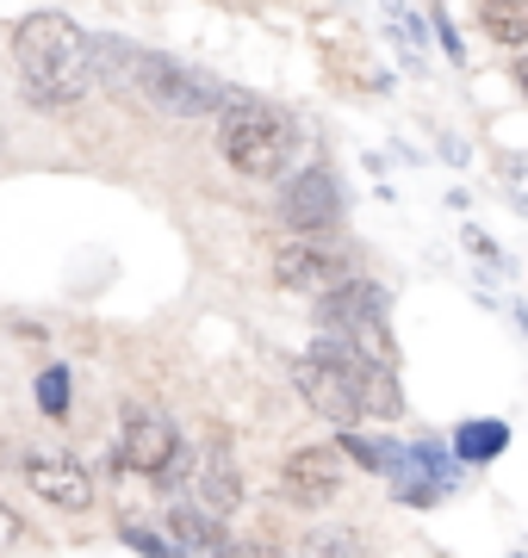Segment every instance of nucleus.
<instances>
[{
  "instance_id": "nucleus-1",
  "label": "nucleus",
  "mask_w": 528,
  "mask_h": 558,
  "mask_svg": "<svg viewBox=\"0 0 528 558\" xmlns=\"http://www.w3.org/2000/svg\"><path fill=\"white\" fill-rule=\"evenodd\" d=\"M94 62H100V75L112 87H137L149 106H163L168 119H212V112H230V106L243 100L237 87H224V81L200 75V69H187L175 57H156V50H131L119 38H94Z\"/></svg>"
},
{
  "instance_id": "nucleus-2",
  "label": "nucleus",
  "mask_w": 528,
  "mask_h": 558,
  "mask_svg": "<svg viewBox=\"0 0 528 558\" xmlns=\"http://www.w3.org/2000/svg\"><path fill=\"white\" fill-rule=\"evenodd\" d=\"M13 62L32 106H75L100 75L94 38H82V25H69L62 13H32L13 25Z\"/></svg>"
},
{
  "instance_id": "nucleus-3",
  "label": "nucleus",
  "mask_w": 528,
  "mask_h": 558,
  "mask_svg": "<svg viewBox=\"0 0 528 558\" xmlns=\"http://www.w3.org/2000/svg\"><path fill=\"white\" fill-rule=\"evenodd\" d=\"M299 149V131L286 119L280 106H262V100H237L218 124V156L237 168V174H255V180H274L286 174V161Z\"/></svg>"
},
{
  "instance_id": "nucleus-4",
  "label": "nucleus",
  "mask_w": 528,
  "mask_h": 558,
  "mask_svg": "<svg viewBox=\"0 0 528 558\" xmlns=\"http://www.w3.org/2000/svg\"><path fill=\"white\" fill-rule=\"evenodd\" d=\"M386 311L392 299L373 286V279L348 274L343 286H329L324 299H317V329H336V336L361 341L373 360H386V366H398V348H392V329H386Z\"/></svg>"
},
{
  "instance_id": "nucleus-5",
  "label": "nucleus",
  "mask_w": 528,
  "mask_h": 558,
  "mask_svg": "<svg viewBox=\"0 0 528 558\" xmlns=\"http://www.w3.org/2000/svg\"><path fill=\"white\" fill-rule=\"evenodd\" d=\"M124 459H131V472H143L149 484H181L193 478V465L200 459L181 447V428L163 416V410H124Z\"/></svg>"
},
{
  "instance_id": "nucleus-6",
  "label": "nucleus",
  "mask_w": 528,
  "mask_h": 558,
  "mask_svg": "<svg viewBox=\"0 0 528 558\" xmlns=\"http://www.w3.org/2000/svg\"><path fill=\"white\" fill-rule=\"evenodd\" d=\"M292 385H299V398H305L324 422H336V428H355V422L367 416V403H361V385H355V373H348L343 360L317 354V348L292 360Z\"/></svg>"
},
{
  "instance_id": "nucleus-7",
  "label": "nucleus",
  "mask_w": 528,
  "mask_h": 558,
  "mask_svg": "<svg viewBox=\"0 0 528 558\" xmlns=\"http://www.w3.org/2000/svg\"><path fill=\"white\" fill-rule=\"evenodd\" d=\"M280 218L299 230V236H324L343 223V186L329 168H299V174L286 180L280 193Z\"/></svg>"
},
{
  "instance_id": "nucleus-8",
  "label": "nucleus",
  "mask_w": 528,
  "mask_h": 558,
  "mask_svg": "<svg viewBox=\"0 0 528 558\" xmlns=\"http://www.w3.org/2000/svg\"><path fill=\"white\" fill-rule=\"evenodd\" d=\"M348 274H355L348 255H336V248H324V242H311V236L274 248V286H286V292H311V299H324L329 286H343Z\"/></svg>"
},
{
  "instance_id": "nucleus-9",
  "label": "nucleus",
  "mask_w": 528,
  "mask_h": 558,
  "mask_svg": "<svg viewBox=\"0 0 528 558\" xmlns=\"http://www.w3.org/2000/svg\"><path fill=\"white\" fill-rule=\"evenodd\" d=\"M343 447H299V453L280 465V490L299 509H324L336 490H343Z\"/></svg>"
},
{
  "instance_id": "nucleus-10",
  "label": "nucleus",
  "mask_w": 528,
  "mask_h": 558,
  "mask_svg": "<svg viewBox=\"0 0 528 558\" xmlns=\"http://www.w3.org/2000/svg\"><path fill=\"white\" fill-rule=\"evenodd\" d=\"M25 484H32L44 502H57V509H87V502H94V478H87L75 459L32 453L25 459Z\"/></svg>"
},
{
  "instance_id": "nucleus-11",
  "label": "nucleus",
  "mask_w": 528,
  "mask_h": 558,
  "mask_svg": "<svg viewBox=\"0 0 528 558\" xmlns=\"http://www.w3.org/2000/svg\"><path fill=\"white\" fill-rule=\"evenodd\" d=\"M193 490H200V502L212 509V515H230V509L243 502V472H237V459H230L224 440H212V447L200 453V465H193Z\"/></svg>"
},
{
  "instance_id": "nucleus-12",
  "label": "nucleus",
  "mask_w": 528,
  "mask_h": 558,
  "mask_svg": "<svg viewBox=\"0 0 528 558\" xmlns=\"http://www.w3.org/2000/svg\"><path fill=\"white\" fill-rule=\"evenodd\" d=\"M504 447H509V422H497V416L454 422V453H460V465H491V459H504Z\"/></svg>"
},
{
  "instance_id": "nucleus-13",
  "label": "nucleus",
  "mask_w": 528,
  "mask_h": 558,
  "mask_svg": "<svg viewBox=\"0 0 528 558\" xmlns=\"http://www.w3.org/2000/svg\"><path fill=\"white\" fill-rule=\"evenodd\" d=\"M361 472H373V478H398L410 465V447H398V440H373V435H361V428H343V440H336Z\"/></svg>"
},
{
  "instance_id": "nucleus-14",
  "label": "nucleus",
  "mask_w": 528,
  "mask_h": 558,
  "mask_svg": "<svg viewBox=\"0 0 528 558\" xmlns=\"http://www.w3.org/2000/svg\"><path fill=\"white\" fill-rule=\"evenodd\" d=\"M168 539H175V546H187V553H224V546H230V539H224V527H218V515H212V509H181V502H175V509H168Z\"/></svg>"
},
{
  "instance_id": "nucleus-15",
  "label": "nucleus",
  "mask_w": 528,
  "mask_h": 558,
  "mask_svg": "<svg viewBox=\"0 0 528 558\" xmlns=\"http://www.w3.org/2000/svg\"><path fill=\"white\" fill-rule=\"evenodd\" d=\"M479 25H485L491 44L523 50L528 44V0H479Z\"/></svg>"
},
{
  "instance_id": "nucleus-16",
  "label": "nucleus",
  "mask_w": 528,
  "mask_h": 558,
  "mask_svg": "<svg viewBox=\"0 0 528 558\" xmlns=\"http://www.w3.org/2000/svg\"><path fill=\"white\" fill-rule=\"evenodd\" d=\"M497 186H504L509 205L528 211V149H504V156H497Z\"/></svg>"
},
{
  "instance_id": "nucleus-17",
  "label": "nucleus",
  "mask_w": 528,
  "mask_h": 558,
  "mask_svg": "<svg viewBox=\"0 0 528 558\" xmlns=\"http://www.w3.org/2000/svg\"><path fill=\"white\" fill-rule=\"evenodd\" d=\"M38 410L44 416H62L69 410V366H44L38 373Z\"/></svg>"
},
{
  "instance_id": "nucleus-18",
  "label": "nucleus",
  "mask_w": 528,
  "mask_h": 558,
  "mask_svg": "<svg viewBox=\"0 0 528 558\" xmlns=\"http://www.w3.org/2000/svg\"><path fill=\"white\" fill-rule=\"evenodd\" d=\"M460 242H467L472 255L485 260V267H504V274H509V260H504V248H497V242H491L485 230H472V223H467V230H460Z\"/></svg>"
},
{
  "instance_id": "nucleus-19",
  "label": "nucleus",
  "mask_w": 528,
  "mask_h": 558,
  "mask_svg": "<svg viewBox=\"0 0 528 558\" xmlns=\"http://www.w3.org/2000/svg\"><path fill=\"white\" fill-rule=\"evenodd\" d=\"M119 534H124V546H137V553H168V546H175V539H156L149 527H131V521H124Z\"/></svg>"
},
{
  "instance_id": "nucleus-20",
  "label": "nucleus",
  "mask_w": 528,
  "mask_h": 558,
  "mask_svg": "<svg viewBox=\"0 0 528 558\" xmlns=\"http://www.w3.org/2000/svg\"><path fill=\"white\" fill-rule=\"evenodd\" d=\"M311 553H361L355 534H311Z\"/></svg>"
},
{
  "instance_id": "nucleus-21",
  "label": "nucleus",
  "mask_w": 528,
  "mask_h": 558,
  "mask_svg": "<svg viewBox=\"0 0 528 558\" xmlns=\"http://www.w3.org/2000/svg\"><path fill=\"white\" fill-rule=\"evenodd\" d=\"M435 38H442V50H447V57H454V62L467 57V44H460V32L447 25V13H435Z\"/></svg>"
},
{
  "instance_id": "nucleus-22",
  "label": "nucleus",
  "mask_w": 528,
  "mask_h": 558,
  "mask_svg": "<svg viewBox=\"0 0 528 558\" xmlns=\"http://www.w3.org/2000/svg\"><path fill=\"white\" fill-rule=\"evenodd\" d=\"M25 527H20V515H13V509H7V502H0V546H13V539H20Z\"/></svg>"
},
{
  "instance_id": "nucleus-23",
  "label": "nucleus",
  "mask_w": 528,
  "mask_h": 558,
  "mask_svg": "<svg viewBox=\"0 0 528 558\" xmlns=\"http://www.w3.org/2000/svg\"><path fill=\"white\" fill-rule=\"evenodd\" d=\"M509 81H516V94H523V100H528V57L516 62V75H509Z\"/></svg>"
},
{
  "instance_id": "nucleus-24",
  "label": "nucleus",
  "mask_w": 528,
  "mask_h": 558,
  "mask_svg": "<svg viewBox=\"0 0 528 558\" xmlns=\"http://www.w3.org/2000/svg\"><path fill=\"white\" fill-rule=\"evenodd\" d=\"M509 317H516V329L528 336V304H509Z\"/></svg>"
}]
</instances>
